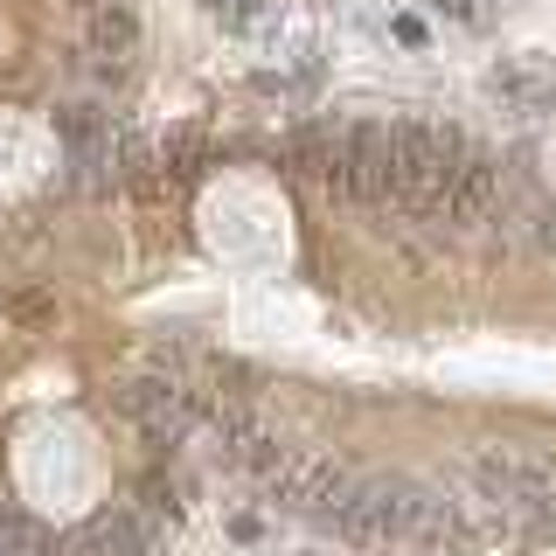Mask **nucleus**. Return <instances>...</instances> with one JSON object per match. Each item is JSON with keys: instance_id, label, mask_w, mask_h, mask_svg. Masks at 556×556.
I'll return each instance as SVG.
<instances>
[{"instance_id": "obj_1", "label": "nucleus", "mask_w": 556, "mask_h": 556, "mask_svg": "<svg viewBox=\"0 0 556 556\" xmlns=\"http://www.w3.org/2000/svg\"><path fill=\"white\" fill-rule=\"evenodd\" d=\"M390 139H396V216H439L452 174L473 153L466 126L452 118H390Z\"/></svg>"}, {"instance_id": "obj_2", "label": "nucleus", "mask_w": 556, "mask_h": 556, "mask_svg": "<svg viewBox=\"0 0 556 556\" xmlns=\"http://www.w3.org/2000/svg\"><path fill=\"white\" fill-rule=\"evenodd\" d=\"M348 202H362V208H390L396 202L390 118H355V126H348Z\"/></svg>"}, {"instance_id": "obj_3", "label": "nucleus", "mask_w": 556, "mask_h": 556, "mask_svg": "<svg viewBox=\"0 0 556 556\" xmlns=\"http://www.w3.org/2000/svg\"><path fill=\"white\" fill-rule=\"evenodd\" d=\"M257 486H265L278 508H327V501L348 494V466L327 459V452H286Z\"/></svg>"}, {"instance_id": "obj_4", "label": "nucleus", "mask_w": 556, "mask_h": 556, "mask_svg": "<svg viewBox=\"0 0 556 556\" xmlns=\"http://www.w3.org/2000/svg\"><path fill=\"white\" fill-rule=\"evenodd\" d=\"M286 161H292V174H300L306 188L348 202V126H334V118H313V126H300V132L286 139Z\"/></svg>"}, {"instance_id": "obj_5", "label": "nucleus", "mask_w": 556, "mask_h": 556, "mask_svg": "<svg viewBox=\"0 0 556 556\" xmlns=\"http://www.w3.org/2000/svg\"><path fill=\"white\" fill-rule=\"evenodd\" d=\"M494 202H501V161L473 147V153L459 161V174H452V188H445L439 216L452 223V230H473V223L494 216Z\"/></svg>"}, {"instance_id": "obj_6", "label": "nucleus", "mask_w": 556, "mask_h": 556, "mask_svg": "<svg viewBox=\"0 0 556 556\" xmlns=\"http://www.w3.org/2000/svg\"><path fill=\"white\" fill-rule=\"evenodd\" d=\"M466 480H473V494L494 501V508H529V480H521L515 445H480L473 459H466Z\"/></svg>"}, {"instance_id": "obj_7", "label": "nucleus", "mask_w": 556, "mask_h": 556, "mask_svg": "<svg viewBox=\"0 0 556 556\" xmlns=\"http://www.w3.org/2000/svg\"><path fill=\"white\" fill-rule=\"evenodd\" d=\"M153 543H161V529L139 508H104V515H91V529H84V549L91 556H153Z\"/></svg>"}, {"instance_id": "obj_8", "label": "nucleus", "mask_w": 556, "mask_h": 556, "mask_svg": "<svg viewBox=\"0 0 556 556\" xmlns=\"http://www.w3.org/2000/svg\"><path fill=\"white\" fill-rule=\"evenodd\" d=\"M486 91L508 104V112H549V104H556V77L543 63H494Z\"/></svg>"}, {"instance_id": "obj_9", "label": "nucleus", "mask_w": 556, "mask_h": 556, "mask_svg": "<svg viewBox=\"0 0 556 556\" xmlns=\"http://www.w3.org/2000/svg\"><path fill=\"white\" fill-rule=\"evenodd\" d=\"M208 132L202 126H174L167 139H161V167H167V188H195L202 174H208Z\"/></svg>"}, {"instance_id": "obj_10", "label": "nucleus", "mask_w": 556, "mask_h": 556, "mask_svg": "<svg viewBox=\"0 0 556 556\" xmlns=\"http://www.w3.org/2000/svg\"><path fill=\"white\" fill-rule=\"evenodd\" d=\"M132 49H139V14L126 8V0H104V8H91V56L126 63Z\"/></svg>"}, {"instance_id": "obj_11", "label": "nucleus", "mask_w": 556, "mask_h": 556, "mask_svg": "<svg viewBox=\"0 0 556 556\" xmlns=\"http://www.w3.org/2000/svg\"><path fill=\"white\" fill-rule=\"evenodd\" d=\"M56 139L63 153H104L112 147V112H98V104H56Z\"/></svg>"}, {"instance_id": "obj_12", "label": "nucleus", "mask_w": 556, "mask_h": 556, "mask_svg": "<svg viewBox=\"0 0 556 556\" xmlns=\"http://www.w3.org/2000/svg\"><path fill=\"white\" fill-rule=\"evenodd\" d=\"M208 14H216L223 28H237V35H251V28H265L271 14H278V0H208Z\"/></svg>"}, {"instance_id": "obj_13", "label": "nucleus", "mask_w": 556, "mask_h": 556, "mask_svg": "<svg viewBox=\"0 0 556 556\" xmlns=\"http://www.w3.org/2000/svg\"><path fill=\"white\" fill-rule=\"evenodd\" d=\"M390 35H396L404 49H425V22H417V14H396V22H390Z\"/></svg>"}, {"instance_id": "obj_14", "label": "nucleus", "mask_w": 556, "mask_h": 556, "mask_svg": "<svg viewBox=\"0 0 556 556\" xmlns=\"http://www.w3.org/2000/svg\"><path fill=\"white\" fill-rule=\"evenodd\" d=\"M439 8H445V14H473V0H439Z\"/></svg>"}, {"instance_id": "obj_15", "label": "nucleus", "mask_w": 556, "mask_h": 556, "mask_svg": "<svg viewBox=\"0 0 556 556\" xmlns=\"http://www.w3.org/2000/svg\"><path fill=\"white\" fill-rule=\"evenodd\" d=\"M70 8H84V14H91V8H104V0H70Z\"/></svg>"}]
</instances>
